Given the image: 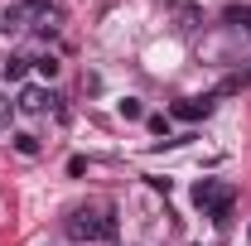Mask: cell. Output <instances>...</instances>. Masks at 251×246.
<instances>
[{
    "label": "cell",
    "instance_id": "6da1fadb",
    "mask_svg": "<svg viewBox=\"0 0 251 246\" xmlns=\"http://www.w3.org/2000/svg\"><path fill=\"white\" fill-rule=\"evenodd\" d=\"M68 237H73V242H116V213H111V208H106V213L77 208V213L68 217Z\"/></svg>",
    "mask_w": 251,
    "mask_h": 246
},
{
    "label": "cell",
    "instance_id": "8992f818",
    "mask_svg": "<svg viewBox=\"0 0 251 246\" xmlns=\"http://www.w3.org/2000/svg\"><path fill=\"white\" fill-rule=\"evenodd\" d=\"M15 29H25V10H20V5L0 10V34H15Z\"/></svg>",
    "mask_w": 251,
    "mask_h": 246
},
{
    "label": "cell",
    "instance_id": "ba28073f",
    "mask_svg": "<svg viewBox=\"0 0 251 246\" xmlns=\"http://www.w3.org/2000/svg\"><path fill=\"white\" fill-rule=\"evenodd\" d=\"M34 68H39L44 77H53V73H58V58H53V53H44V58H34Z\"/></svg>",
    "mask_w": 251,
    "mask_h": 246
},
{
    "label": "cell",
    "instance_id": "52a82bcc",
    "mask_svg": "<svg viewBox=\"0 0 251 246\" xmlns=\"http://www.w3.org/2000/svg\"><path fill=\"white\" fill-rule=\"evenodd\" d=\"M15 5H20L25 15H39V20H44V15H53V5H49V0H15Z\"/></svg>",
    "mask_w": 251,
    "mask_h": 246
},
{
    "label": "cell",
    "instance_id": "8fae6325",
    "mask_svg": "<svg viewBox=\"0 0 251 246\" xmlns=\"http://www.w3.org/2000/svg\"><path fill=\"white\" fill-rule=\"evenodd\" d=\"M10 116H15V106H10V101L0 97V125H10Z\"/></svg>",
    "mask_w": 251,
    "mask_h": 246
},
{
    "label": "cell",
    "instance_id": "277c9868",
    "mask_svg": "<svg viewBox=\"0 0 251 246\" xmlns=\"http://www.w3.org/2000/svg\"><path fill=\"white\" fill-rule=\"evenodd\" d=\"M29 63H34V58H20V53H15V58H5V63H0V77H10V82H25Z\"/></svg>",
    "mask_w": 251,
    "mask_h": 246
},
{
    "label": "cell",
    "instance_id": "9c48e42d",
    "mask_svg": "<svg viewBox=\"0 0 251 246\" xmlns=\"http://www.w3.org/2000/svg\"><path fill=\"white\" fill-rule=\"evenodd\" d=\"M15 150L20 154H39V140H34V135H15Z\"/></svg>",
    "mask_w": 251,
    "mask_h": 246
},
{
    "label": "cell",
    "instance_id": "3957f363",
    "mask_svg": "<svg viewBox=\"0 0 251 246\" xmlns=\"http://www.w3.org/2000/svg\"><path fill=\"white\" fill-rule=\"evenodd\" d=\"M208 111H213V101H208V97H184V101H174V106H169V116H174V121H203Z\"/></svg>",
    "mask_w": 251,
    "mask_h": 246
},
{
    "label": "cell",
    "instance_id": "30bf717a",
    "mask_svg": "<svg viewBox=\"0 0 251 246\" xmlns=\"http://www.w3.org/2000/svg\"><path fill=\"white\" fill-rule=\"evenodd\" d=\"M121 116H126V121H140V101H135V97H126V101H121Z\"/></svg>",
    "mask_w": 251,
    "mask_h": 246
},
{
    "label": "cell",
    "instance_id": "5b68a950",
    "mask_svg": "<svg viewBox=\"0 0 251 246\" xmlns=\"http://www.w3.org/2000/svg\"><path fill=\"white\" fill-rule=\"evenodd\" d=\"M44 101H53L44 87H25V92H20V111H44Z\"/></svg>",
    "mask_w": 251,
    "mask_h": 246
},
{
    "label": "cell",
    "instance_id": "7a4b0ae2",
    "mask_svg": "<svg viewBox=\"0 0 251 246\" xmlns=\"http://www.w3.org/2000/svg\"><path fill=\"white\" fill-rule=\"evenodd\" d=\"M193 203L213 217V222H227V213H232V188L218 184V179H203V184L193 188Z\"/></svg>",
    "mask_w": 251,
    "mask_h": 246
}]
</instances>
